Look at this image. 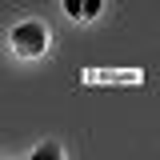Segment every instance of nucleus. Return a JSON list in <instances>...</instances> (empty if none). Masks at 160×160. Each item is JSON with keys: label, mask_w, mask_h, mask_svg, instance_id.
Here are the masks:
<instances>
[{"label": "nucleus", "mask_w": 160, "mask_h": 160, "mask_svg": "<svg viewBox=\"0 0 160 160\" xmlns=\"http://www.w3.org/2000/svg\"><path fill=\"white\" fill-rule=\"evenodd\" d=\"M12 44H16L24 56H36V52H44L48 36H44V28H40V24H20L16 32H12Z\"/></svg>", "instance_id": "1"}, {"label": "nucleus", "mask_w": 160, "mask_h": 160, "mask_svg": "<svg viewBox=\"0 0 160 160\" xmlns=\"http://www.w3.org/2000/svg\"><path fill=\"white\" fill-rule=\"evenodd\" d=\"M96 8H100V0H68V12L72 16H92Z\"/></svg>", "instance_id": "2"}, {"label": "nucleus", "mask_w": 160, "mask_h": 160, "mask_svg": "<svg viewBox=\"0 0 160 160\" xmlns=\"http://www.w3.org/2000/svg\"><path fill=\"white\" fill-rule=\"evenodd\" d=\"M32 160H60L56 148H40V152H32Z\"/></svg>", "instance_id": "3"}]
</instances>
